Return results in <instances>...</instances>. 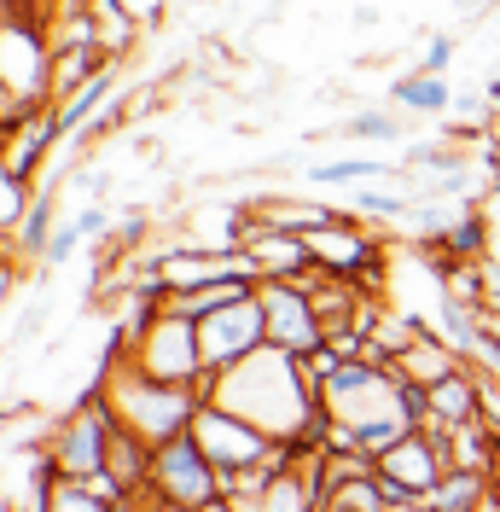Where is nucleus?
I'll list each match as a JSON object with an SVG mask.
<instances>
[{
	"label": "nucleus",
	"mask_w": 500,
	"mask_h": 512,
	"mask_svg": "<svg viewBox=\"0 0 500 512\" xmlns=\"http://www.w3.org/2000/svg\"><path fill=\"white\" fill-rule=\"evenodd\" d=\"M105 402H111L117 425H123L134 443L157 448V443H175V437H187V431H192V414H198L204 390H192V384L146 379L140 367H128V361H111Z\"/></svg>",
	"instance_id": "obj_1"
},
{
	"label": "nucleus",
	"mask_w": 500,
	"mask_h": 512,
	"mask_svg": "<svg viewBox=\"0 0 500 512\" xmlns=\"http://www.w3.org/2000/svg\"><path fill=\"white\" fill-rule=\"evenodd\" d=\"M123 437V425L111 414V402H105V390H88L70 414L53 425V437H47V460H53V472L59 478H99L105 466H111V448Z\"/></svg>",
	"instance_id": "obj_2"
},
{
	"label": "nucleus",
	"mask_w": 500,
	"mask_h": 512,
	"mask_svg": "<svg viewBox=\"0 0 500 512\" xmlns=\"http://www.w3.org/2000/svg\"><path fill=\"white\" fill-rule=\"evenodd\" d=\"M128 367H140L146 379H163V384H192L204 390L210 367H204V350H198V320L175 315V309H157L123 350Z\"/></svg>",
	"instance_id": "obj_3"
},
{
	"label": "nucleus",
	"mask_w": 500,
	"mask_h": 512,
	"mask_svg": "<svg viewBox=\"0 0 500 512\" xmlns=\"http://www.w3.org/2000/svg\"><path fill=\"white\" fill-rule=\"evenodd\" d=\"M53 88V53L30 18H6L0 24V105H6V128L24 123L18 111H41V94Z\"/></svg>",
	"instance_id": "obj_4"
},
{
	"label": "nucleus",
	"mask_w": 500,
	"mask_h": 512,
	"mask_svg": "<svg viewBox=\"0 0 500 512\" xmlns=\"http://www.w3.org/2000/svg\"><path fill=\"white\" fill-rule=\"evenodd\" d=\"M373 472H378V489L390 495V507H396V501H431V489H437L442 472H448V443H442L437 425L407 431L402 443H390L373 460Z\"/></svg>",
	"instance_id": "obj_5"
},
{
	"label": "nucleus",
	"mask_w": 500,
	"mask_h": 512,
	"mask_svg": "<svg viewBox=\"0 0 500 512\" xmlns=\"http://www.w3.org/2000/svg\"><path fill=\"white\" fill-rule=\"evenodd\" d=\"M140 495H157V501H175V507H204V501H216L221 495V472L210 466V454L187 437H175V443H157L152 448V466H146V489Z\"/></svg>",
	"instance_id": "obj_6"
},
{
	"label": "nucleus",
	"mask_w": 500,
	"mask_h": 512,
	"mask_svg": "<svg viewBox=\"0 0 500 512\" xmlns=\"http://www.w3.org/2000/svg\"><path fill=\"white\" fill-rule=\"evenodd\" d=\"M192 443L210 454L216 472H250V466H268V460L280 454V443H274L262 425L227 414L216 402H198V414H192Z\"/></svg>",
	"instance_id": "obj_7"
},
{
	"label": "nucleus",
	"mask_w": 500,
	"mask_h": 512,
	"mask_svg": "<svg viewBox=\"0 0 500 512\" xmlns=\"http://www.w3.org/2000/svg\"><path fill=\"white\" fill-rule=\"evenodd\" d=\"M309 280H262V286H256L262 315H268V344L285 350V355H297V361L326 344V320H320V309H314Z\"/></svg>",
	"instance_id": "obj_8"
},
{
	"label": "nucleus",
	"mask_w": 500,
	"mask_h": 512,
	"mask_svg": "<svg viewBox=\"0 0 500 512\" xmlns=\"http://www.w3.org/2000/svg\"><path fill=\"white\" fill-rule=\"evenodd\" d=\"M198 350H204V367L210 373H227L250 361L256 350H268V315H262V297H245L221 315L198 320Z\"/></svg>",
	"instance_id": "obj_9"
},
{
	"label": "nucleus",
	"mask_w": 500,
	"mask_h": 512,
	"mask_svg": "<svg viewBox=\"0 0 500 512\" xmlns=\"http://www.w3.org/2000/svg\"><path fill=\"white\" fill-rule=\"evenodd\" d=\"M239 251H245L256 280H309L314 274L309 239H303V233H285V227L239 222Z\"/></svg>",
	"instance_id": "obj_10"
},
{
	"label": "nucleus",
	"mask_w": 500,
	"mask_h": 512,
	"mask_svg": "<svg viewBox=\"0 0 500 512\" xmlns=\"http://www.w3.org/2000/svg\"><path fill=\"white\" fill-rule=\"evenodd\" d=\"M314 251V268L320 274H332V280H373L378 274V256H373V239L361 233V222H349V216H332V222H320L314 233H303Z\"/></svg>",
	"instance_id": "obj_11"
},
{
	"label": "nucleus",
	"mask_w": 500,
	"mask_h": 512,
	"mask_svg": "<svg viewBox=\"0 0 500 512\" xmlns=\"http://www.w3.org/2000/svg\"><path fill=\"white\" fill-rule=\"evenodd\" d=\"M390 367H396L407 384L431 390L437 379H448V373H454V367H466V361H460V350H454L448 338H431V332L419 326V332L407 338V350H396V361H390Z\"/></svg>",
	"instance_id": "obj_12"
},
{
	"label": "nucleus",
	"mask_w": 500,
	"mask_h": 512,
	"mask_svg": "<svg viewBox=\"0 0 500 512\" xmlns=\"http://www.w3.org/2000/svg\"><path fill=\"white\" fill-rule=\"evenodd\" d=\"M425 402H431V425H437V431H454V425L483 419V384L471 379L466 367H454L448 379H437L425 390Z\"/></svg>",
	"instance_id": "obj_13"
},
{
	"label": "nucleus",
	"mask_w": 500,
	"mask_h": 512,
	"mask_svg": "<svg viewBox=\"0 0 500 512\" xmlns=\"http://www.w3.org/2000/svg\"><path fill=\"white\" fill-rule=\"evenodd\" d=\"M256 274H221V280H210V286H192V291H175L163 309H175V315L187 320H210L221 315V309H233V303H245V297H256Z\"/></svg>",
	"instance_id": "obj_14"
},
{
	"label": "nucleus",
	"mask_w": 500,
	"mask_h": 512,
	"mask_svg": "<svg viewBox=\"0 0 500 512\" xmlns=\"http://www.w3.org/2000/svg\"><path fill=\"white\" fill-rule=\"evenodd\" d=\"M117 99V70H99L94 82L82 88V94H70L53 105V123H59V140H82L88 128L99 123V111Z\"/></svg>",
	"instance_id": "obj_15"
},
{
	"label": "nucleus",
	"mask_w": 500,
	"mask_h": 512,
	"mask_svg": "<svg viewBox=\"0 0 500 512\" xmlns=\"http://www.w3.org/2000/svg\"><path fill=\"white\" fill-rule=\"evenodd\" d=\"M53 146H64L59 140V123H53V111H35L30 123H18V134H12V146H6V175H18V181H30L35 163L47 158Z\"/></svg>",
	"instance_id": "obj_16"
},
{
	"label": "nucleus",
	"mask_w": 500,
	"mask_h": 512,
	"mask_svg": "<svg viewBox=\"0 0 500 512\" xmlns=\"http://www.w3.org/2000/svg\"><path fill=\"white\" fill-rule=\"evenodd\" d=\"M390 105L396 111H413V117H442V111H454V88H448V76L407 70V76L390 82Z\"/></svg>",
	"instance_id": "obj_17"
},
{
	"label": "nucleus",
	"mask_w": 500,
	"mask_h": 512,
	"mask_svg": "<svg viewBox=\"0 0 500 512\" xmlns=\"http://www.w3.org/2000/svg\"><path fill=\"white\" fill-rule=\"evenodd\" d=\"M489 472H477V466H448L442 483L431 489V507L437 512H483L489 507Z\"/></svg>",
	"instance_id": "obj_18"
},
{
	"label": "nucleus",
	"mask_w": 500,
	"mask_h": 512,
	"mask_svg": "<svg viewBox=\"0 0 500 512\" xmlns=\"http://www.w3.org/2000/svg\"><path fill=\"white\" fill-rule=\"evenodd\" d=\"M390 175H402V163H378V158L309 163V187H367V181H390Z\"/></svg>",
	"instance_id": "obj_19"
},
{
	"label": "nucleus",
	"mask_w": 500,
	"mask_h": 512,
	"mask_svg": "<svg viewBox=\"0 0 500 512\" xmlns=\"http://www.w3.org/2000/svg\"><path fill=\"white\" fill-rule=\"evenodd\" d=\"M111 507H117V501H99L82 478H53L35 512H111Z\"/></svg>",
	"instance_id": "obj_20"
},
{
	"label": "nucleus",
	"mask_w": 500,
	"mask_h": 512,
	"mask_svg": "<svg viewBox=\"0 0 500 512\" xmlns=\"http://www.w3.org/2000/svg\"><path fill=\"white\" fill-rule=\"evenodd\" d=\"M483 245H489V222H483V210H460V216H454V227L442 233V251L460 256V262L483 256Z\"/></svg>",
	"instance_id": "obj_21"
},
{
	"label": "nucleus",
	"mask_w": 500,
	"mask_h": 512,
	"mask_svg": "<svg viewBox=\"0 0 500 512\" xmlns=\"http://www.w3.org/2000/svg\"><path fill=\"white\" fill-rule=\"evenodd\" d=\"M349 210L396 222V216H407V210H413V192H390V187H378V181H367V187H349Z\"/></svg>",
	"instance_id": "obj_22"
},
{
	"label": "nucleus",
	"mask_w": 500,
	"mask_h": 512,
	"mask_svg": "<svg viewBox=\"0 0 500 512\" xmlns=\"http://www.w3.org/2000/svg\"><path fill=\"white\" fill-rule=\"evenodd\" d=\"M30 210H35L30 181H18V175H6V169H0V233H6V239H18V227L30 222Z\"/></svg>",
	"instance_id": "obj_23"
},
{
	"label": "nucleus",
	"mask_w": 500,
	"mask_h": 512,
	"mask_svg": "<svg viewBox=\"0 0 500 512\" xmlns=\"http://www.w3.org/2000/svg\"><path fill=\"white\" fill-rule=\"evenodd\" d=\"M344 140H367V146H390V140H402V117H390V111H355L338 123Z\"/></svg>",
	"instance_id": "obj_24"
},
{
	"label": "nucleus",
	"mask_w": 500,
	"mask_h": 512,
	"mask_svg": "<svg viewBox=\"0 0 500 512\" xmlns=\"http://www.w3.org/2000/svg\"><path fill=\"white\" fill-rule=\"evenodd\" d=\"M53 233H59V210H53V198H35L30 222L18 227V251L47 256V245H53Z\"/></svg>",
	"instance_id": "obj_25"
},
{
	"label": "nucleus",
	"mask_w": 500,
	"mask_h": 512,
	"mask_svg": "<svg viewBox=\"0 0 500 512\" xmlns=\"http://www.w3.org/2000/svg\"><path fill=\"white\" fill-rule=\"evenodd\" d=\"M448 64H454V35H431L419 70H425V76H448Z\"/></svg>",
	"instance_id": "obj_26"
},
{
	"label": "nucleus",
	"mask_w": 500,
	"mask_h": 512,
	"mask_svg": "<svg viewBox=\"0 0 500 512\" xmlns=\"http://www.w3.org/2000/svg\"><path fill=\"white\" fill-rule=\"evenodd\" d=\"M82 245H88V239H82V227H76V222H59L53 245H47V262H59V268H64V262H70V256L82 251Z\"/></svg>",
	"instance_id": "obj_27"
},
{
	"label": "nucleus",
	"mask_w": 500,
	"mask_h": 512,
	"mask_svg": "<svg viewBox=\"0 0 500 512\" xmlns=\"http://www.w3.org/2000/svg\"><path fill=\"white\" fill-rule=\"evenodd\" d=\"M70 222L82 227V239H105V233H111V222H117V216H111L105 204H82V210H76Z\"/></svg>",
	"instance_id": "obj_28"
},
{
	"label": "nucleus",
	"mask_w": 500,
	"mask_h": 512,
	"mask_svg": "<svg viewBox=\"0 0 500 512\" xmlns=\"http://www.w3.org/2000/svg\"><path fill=\"white\" fill-rule=\"evenodd\" d=\"M198 512H239V501H233V495H216V501H204Z\"/></svg>",
	"instance_id": "obj_29"
},
{
	"label": "nucleus",
	"mask_w": 500,
	"mask_h": 512,
	"mask_svg": "<svg viewBox=\"0 0 500 512\" xmlns=\"http://www.w3.org/2000/svg\"><path fill=\"white\" fill-rule=\"evenodd\" d=\"M146 501V512H192V507H175V501H157V495H140Z\"/></svg>",
	"instance_id": "obj_30"
},
{
	"label": "nucleus",
	"mask_w": 500,
	"mask_h": 512,
	"mask_svg": "<svg viewBox=\"0 0 500 512\" xmlns=\"http://www.w3.org/2000/svg\"><path fill=\"white\" fill-rule=\"evenodd\" d=\"M390 512H437V507H431V501H396Z\"/></svg>",
	"instance_id": "obj_31"
}]
</instances>
